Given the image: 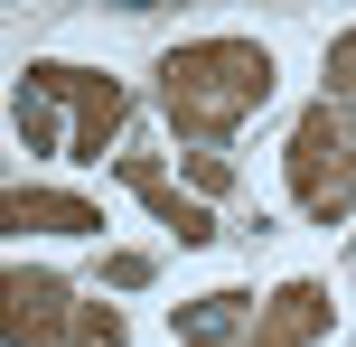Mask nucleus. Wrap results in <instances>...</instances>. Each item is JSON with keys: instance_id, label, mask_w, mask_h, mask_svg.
<instances>
[{"instance_id": "nucleus-1", "label": "nucleus", "mask_w": 356, "mask_h": 347, "mask_svg": "<svg viewBox=\"0 0 356 347\" xmlns=\"http://www.w3.org/2000/svg\"><path fill=\"white\" fill-rule=\"evenodd\" d=\"M131 122V94L122 75L104 66H66V56H38V66H19L10 85V131L29 160H75V169H104V150L122 141ZM122 160V150H113Z\"/></svg>"}, {"instance_id": "nucleus-2", "label": "nucleus", "mask_w": 356, "mask_h": 347, "mask_svg": "<svg viewBox=\"0 0 356 347\" xmlns=\"http://www.w3.org/2000/svg\"><path fill=\"white\" fill-rule=\"evenodd\" d=\"M272 85H282V66H272L263 38H178L160 56V113H169L178 141H197V150L234 141L272 104Z\"/></svg>"}, {"instance_id": "nucleus-3", "label": "nucleus", "mask_w": 356, "mask_h": 347, "mask_svg": "<svg viewBox=\"0 0 356 347\" xmlns=\"http://www.w3.org/2000/svg\"><path fill=\"white\" fill-rule=\"evenodd\" d=\"M282 188L309 225H347L356 216V104H309L282 141Z\"/></svg>"}, {"instance_id": "nucleus-4", "label": "nucleus", "mask_w": 356, "mask_h": 347, "mask_svg": "<svg viewBox=\"0 0 356 347\" xmlns=\"http://www.w3.org/2000/svg\"><path fill=\"white\" fill-rule=\"evenodd\" d=\"M75 319H85V300L56 273H38V263H10L0 273V347H66Z\"/></svg>"}, {"instance_id": "nucleus-5", "label": "nucleus", "mask_w": 356, "mask_h": 347, "mask_svg": "<svg viewBox=\"0 0 356 347\" xmlns=\"http://www.w3.org/2000/svg\"><path fill=\"white\" fill-rule=\"evenodd\" d=\"M338 329V291L319 273H291L282 291H263V319H253V347H319Z\"/></svg>"}, {"instance_id": "nucleus-6", "label": "nucleus", "mask_w": 356, "mask_h": 347, "mask_svg": "<svg viewBox=\"0 0 356 347\" xmlns=\"http://www.w3.org/2000/svg\"><path fill=\"white\" fill-rule=\"evenodd\" d=\"M113 179H122L131 197H141L150 216L178 235V244H216V235H225V225H216V207H207V197H178V179L150 160V150H122V160H113Z\"/></svg>"}, {"instance_id": "nucleus-7", "label": "nucleus", "mask_w": 356, "mask_h": 347, "mask_svg": "<svg viewBox=\"0 0 356 347\" xmlns=\"http://www.w3.org/2000/svg\"><path fill=\"white\" fill-rule=\"evenodd\" d=\"M253 319H263V300L234 291V282L169 300V338H178V347H253Z\"/></svg>"}, {"instance_id": "nucleus-8", "label": "nucleus", "mask_w": 356, "mask_h": 347, "mask_svg": "<svg viewBox=\"0 0 356 347\" xmlns=\"http://www.w3.org/2000/svg\"><path fill=\"white\" fill-rule=\"evenodd\" d=\"M0 216H10V235H104V207L94 197H75V188H29V179L0 197Z\"/></svg>"}, {"instance_id": "nucleus-9", "label": "nucleus", "mask_w": 356, "mask_h": 347, "mask_svg": "<svg viewBox=\"0 0 356 347\" xmlns=\"http://www.w3.org/2000/svg\"><path fill=\"white\" fill-rule=\"evenodd\" d=\"M319 94H328V104H356V29H338L319 47Z\"/></svg>"}, {"instance_id": "nucleus-10", "label": "nucleus", "mask_w": 356, "mask_h": 347, "mask_svg": "<svg viewBox=\"0 0 356 347\" xmlns=\"http://www.w3.org/2000/svg\"><path fill=\"white\" fill-rule=\"evenodd\" d=\"M66 347H131V329H122V310H113V300H85V319H75Z\"/></svg>"}, {"instance_id": "nucleus-11", "label": "nucleus", "mask_w": 356, "mask_h": 347, "mask_svg": "<svg viewBox=\"0 0 356 347\" xmlns=\"http://www.w3.org/2000/svg\"><path fill=\"white\" fill-rule=\"evenodd\" d=\"M178 169H188V188H197V197H225V188H234V169L216 160V150H178Z\"/></svg>"}, {"instance_id": "nucleus-12", "label": "nucleus", "mask_w": 356, "mask_h": 347, "mask_svg": "<svg viewBox=\"0 0 356 347\" xmlns=\"http://www.w3.org/2000/svg\"><path fill=\"white\" fill-rule=\"evenodd\" d=\"M150 273H160V263H150V254H113V263H104V282H113V291H141Z\"/></svg>"}]
</instances>
